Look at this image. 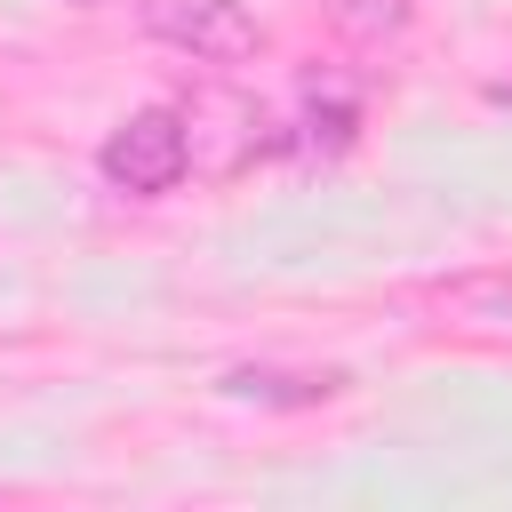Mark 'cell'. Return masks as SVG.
<instances>
[{
	"mask_svg": "<svg viewBox=\"0 0 512 512\" xmlns=\"http://www.w3.org/2000/svg\"><path fill=\"white\" fill-rule=\"evenodd\" d=\"M224 392L232 400H272V408H312V400H336L344 384L336 376H288V368H232Z\"/></svg>",
	"mask_w": 512,
	"mask_h": 512,
	"instance_id": "3",
	"label": "cell"
},
{
	"mask_svg": "<svg viewBox=\"0 0 512 512\" xmlns=\"http://www.w3.org/2000/svg\"><path fill=\"white\" fill-rule=\"evenodd\" d=\"M136 24H144L160 48L192 56V64H248V56L264 48L256 16H248L240 0H136Z\"/></svg>",
	"mask_w": 512,
	"mask_h": 512,
	"instance_id": "2",
	"label": "cell"
},
{
	"mask_svg": "<svg viewBox=\"0 0 512 512\" xmlns=\"http://www.w3.org/2000/svg\"><path fill=\"white\" fill-rule=\"evenodd\" d=\"M184 168H192V128H184V112H168V104L128 112V120L104 136V184L128 192V200H160V192H176Z\"/></svg>",
	"mask_w": 512,
	"mask_h": 512,
	"instance_id": "1",
	"label": "cell"
},
{
	"mask_svg": "<svg viewBox=\"0 0 512 512\" xmlns=\"http://www.w3.org/2000/svg\"><path fill=\"white\" fill-rule=\"evenodd\" d=\"M488 104H512V72H504V80H488Z\"/></svg>",
	"mask_w": 512,
	"mask_h": 512,
	"instance_id": "5",
	"label": "cell"
},
{
	"mask_svg": "<svg viewBox=\"0 0 512 512\" xmlns=\"http://www.w3.org/2000/svg\"><path fill=\"white\" fill-rule=\"evenodd\" d=\"M328 16H336L352 40H392V32H408V0H328Z\"/></svg>",
	"mask_w": 512,
	"mask_h": 512,
	"instance_id": "4",
	"label": "cell"
}]
</instances>
